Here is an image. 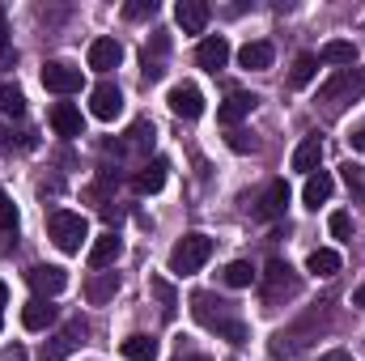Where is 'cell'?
<instances>
[{"instance_id": "obj_1", "label": "cell", "mask_w": 365, "mask_h": 361, "mask_svg": "<svg viewBox=\"0 0 365 361\" xmlns=\"http://www.w3.org/2000/svg\"><path fill=\"white\" fill-rule=\"evenodd\" d=\"M327 327H331V302H319V306L306 310L297 323H289L284 332H276L272 345H268V353H272V357H293L302 345L319 340V332H327Z\"/></svg>"}, {"instance_id": "obj_2", "label": "cell", "mask_w": 365, "mask_h": 361, "mask_svg": "<svg viewBox=\"0 0 365 361\" xmlns=\"http://www.w3.org/2000/svg\"><path fill=\"white\" fill-rule=\"evenodd\" d=\"M191 315H195L208 332L225 336L230 345H247V323H242V319L234 315V306L221 302L217 293H195V298H191Z\"/></svg>"}, {"instance_id": "obj_3", "label": "cell", "mask_w": 365, "mask_h": 361, "mask_svg": "<svg viewBox=\"0 0 365 361\" xmlns=\"http://www.w3.org/2000/svg\"><path fill=\"white\" fill-rule=\"evenodd\" d=\"M47 234H51V243H56L64 255H77L81 243L90 238V221H86L81 213H73V208H56V213L47 217Z\"/></svg>"}, {"instance_id": "obj_4", "label": "cell", "mask_w": 365, "mask_h": 361, "mask_svg": "<svg viewBox=\"0 0 365 361\" xmlns=\"http://www.w3.org/2000/svg\"><path fill=\"white\" fill-rule=\"evenodd\" d=\"M365 93V68H340L327 86H319V102L327 111H340L344 102H357Z\"/></svg>"}, {"instance_id": "obj_5", "label": "cell", "mask_w": 365, "mask_h": 361, "mask_svg": "<svg viewBox=\"0 0 365 361\" xmlns=\"http://www.w3.org/2000/svg\"><path fill=\"white\" fill-rule=\"evenodd\" d=\"M297 289H302V280H297V272L289 268L284 260H268V268H264V280H259V293H264V306H280V302H289V298H297Z\"/></svg>"}, {"instance_id": "obj_6", "label": "cell", "mask_w": 365, "mask_h": 361, "mask_svg": "<svg viewBox=\"0 0 365 361\" xmlns=\"http://www.w3.org/2000/svg\"><path fill=\"white\" fill-rule=\"evenodd\" d=\"M208 255H212V238L208 234H187L170 251V272L175 276H191V272H200L208 264Z\"/></svg>"}, {"instance_id": "obj_7", "label": "cell", "mask_w": 365, "mask_h": 361, "mask_svg": "<svg viewBox=\"0 0 365 361\" xmlns=\"http://www.w3.org/2000/svg\"><path fill=\"white\" fill-rule=\"evenodd\" d=\"M86 340V323L81 319H73V323H64L60 332H51L43 345H38V361H64L77 345Z\"/></svg>"}, {"instance_id": "obj_8", "label": "cell", "mask_w": 365, "mask_h": 361, "mask_svg": "<svg viewBox=\"0 0 365 361\" xmlns=\"http://www.w3.org/2000/svg\"><path fill=\"white\" fill-rule=\"evenodd\" d=\"M81 68H73V64H64V60H51V64H43V86L51 93H60V98H68V93L81 90Z\"/></svg>"}, {"instance_id": "obj_9", "label": "cell", "mask_w": 365, "mask_h": 361, "mask_svg": "<svg viewBox=\"0 0 365 361\" xmlns=\"http://www.w3.org/2000/svg\"><path fill=\"white\" fill-rule=\"evenodd\" d=\"M153 136H158V132H153V123H149V119H136V123L128 128V136H123V141H115L110 149H115L119 158H128V153H136V158H145V162H149V149H153Z\"/></svg>"}, {"instance_id": "obj_10", "label": "cell", "mask_w": 365, "mask_h": 361, "mask_svg": "<svg viewBox=\"0 0 365 361\" xmlns=\"http://www.w3.org/2000/svg\"><path fill=\"white\" fill-rule=\"evenodd\" d=\"M26 280H30V289L38 293V298H56V293H64V285H68V272L56 268V264H34V268L26 272Z\"/></svg>"}, {"instance_id": "obj_11", "label": "cell", "mask_w": 365, "mask_h": 361, "mask_svg": "<svg viewBox=\"0 0 365 361\" xmlns=\"http://www.w3.org/2000/svg\"><path fill=\"white\" fill-rule=\"evenodd\" d=\"M90 111H93V119L110 123V119L123 111V93H119V86H115V81H98L93 93H90Z\"/></svg>"}, {"instance_id": "obj_12", "label": "cell", "mask_w": 365, "mask_h": 361, "mask_svg": "<svg viewBox=\"0 0 365 361\" xmlns=\"http://www.w3.org/2000/svg\"><path fill=\"white\" fill-rule=\"evenodd\" d=\"M123 255V238L115 234V230H106V234H98L93 238V247H90V268L93 272H106L115 260Z\"/></svg>"}, {"instance_id": "obj_13", "label": "cell", "mask_w": 365, "mask_h": 361, "mask_svg": "<svg viewBox=\"0 0 365 361\" xmlns=\"http://www.w3.org/2000/svg\"><path fill=\"white\" fill-rule=\"evenodd\" d=\"M225 60H230V39H225V34H208V39L195 47V64L208 68V73L225 68Z\"/></svg>"}, {"instance_id": "obj_14", "label": "cell", "mask_w": 365, "mask_h": 361, "mask_svg": "<svg viewBox=\"0 0 365 361\" xmlns=\"http://www.w3.org/2000/svg\"><path fill=\"white\" fill-rule=\"evenodd\" d=\"M166 51H170V34H153V43L145 47V86H153V81H162V73H166Z\"/></svg>"}, {"instance_id": "obj_15", "label": "cell", "mask_w": 365, "mask_h": 361, "mask_svg": "<svg viewBox=\"0 0 365 361\" xmlns=\"http://www.w3.org/2000/svg\"><path fill=\"white\" fill-rule=\"evenodd\" d=\"M175 17H179L182 34H204V30H208V17H212V9H208L204 0H179Z\"/></svg>"}, {"instance_id": "obj_16", "label": "cell", "mask_w": 365, "mask_h": 361, "mask_svg": "<svg viewBox=\"0 0 365 361\" xmlns=\"http://www.w3.org/2000/svg\"><path fill=\"white\" fill-rule=\"evenodd\" d=\"M166 171H170V162H166V158H153V162H145V166L136 171L132 187H136L140 195H158V191L166 187Z\"/></svg>"}, {"instance_id": "obj_17", "label": "cell", "mask_w": 365, "mask_h": 361, "mask_svg": "<svg viewBox=\"0 0 365 361\" xmlns=\"http://www.w3.org/2000/svg\"><path fill=\"white\" fill-rule=\"evenodd\" d=\"M166 102H170V111H175L179 119H200V115H204V93L195 90V86H175Z\"/></svg>"}, {"instance_id": "obj_18", "label": "cell", "mask_w": 365, "mask_h": 361, "mask_svg": "<svg viewBox=\"0 0 365 361\" xmlns=\"http://www.w3.org/2000/svg\"><path fill=\"white\" fill-rule=\"evenodd\" d=\"M255 106H259V98H255V93H230V98L217 106V119H221L225 128H234V123H238V119H247Z\"/></svg>"}, {"instance_id": "obj_19", "label": "cell", "mask_w": 365, "mask_h": 361, "mask_svg": "<svg viewBox=\"0 0 365 361\" xmlns=\"http://www.w3.org/2000/svg\"><path fill=\"white\" fill-rule=\"evenodd\" d=\"M51 128H56L64 141H73V136H81V132H86L81 111H77L73 102H56V106H51Z\"/></svg>"}, {"instance_id": "obj_20", "label": "cell", "mask_w": 365, "mask_h": 361, "mask_svg": "<svg viewBox=\"0 0 365 361\" xmlns=\"http://www.w3.org/2000/svg\"><path fill=\"white\" fill-rule=\"evenodd\" d=\"M51 323H56V306L47 298H34V302L21 306V327L26 332H47Z\"/></svg>"}, {"instance_id": "obj_21", "label": "cell", "mask_w": 365, "mask_h": 361, "mask_svg": "<svg viewBox=\"0 0 365 361\" xmlns=\"http://www.w3.org/2000/svg\"><path fill=\"white\" fill-rule=\"evenodd\" d=\"M119 60H123V47L115 39H93L90 43V68L110 73V68H119Z\"/></svg>"}, {"instance_id": "obj_22", "label": "cell", "mask_w": 365, "mask_h": 361, "mask_svg": "<svg viewBox=\"0 0 365 361\" xmlns=\"http://www.w3.org/2000/svg\"><path fill=\"white\" fill-rule=\"evenodd\" d=\"M284 204H289V183L272 179V183H268V191L259 195V208H255V213H259L264 221H276V217L284 213Z\"/></svg>"}, {"instance_id": "obj_23", "label": "cell", "mask_w": 365, "mask_h": 361, "mask_svg": "<svg viewBox=\"0 0 365 361\" xmlns=\"http://www.w3.org/2000/svg\"><path fill=\"white\" fill-rule=\"evenodd\" d=\"M319 64H336V68H353L357 64V47L349 39H331L319 47Z\"/></svg>"}, {"instance_id": "obj_24", "label": "cell", "mask_w": 365, "mask_h": 361, "mask_svg": "<svg viewBox=\"0 0 365 361\" xmlns=\"http://www.w3.org/2000/svg\"><path fill=\"white\" fill-rule=\"evenodd\" d=\"M331 187H336V179H331L327 171H314V175H306V187H302V200H306V208H319V204H327V200H331Z\"/></svg>"}, {"instance_id": "obj_25", "label": "cell", "mask_w": 365, "mask_h": 361, "mask_svg": "<svg viewBox=\"0 0 365 361\" xmlns=\"http://www.w3.org/2000/svg\"><path fill=\"white\" fill-rule=\"evenodd\" d=\"M319 162H323V141H319V136H306V141L293 149V171L314 175V171H319Z\"/></svg>"}, {"instance_id": "obj_26", "label": "cell", "mask_w": 365, "mask_h": 361, "mask_svg": "<svg viewBox=\"0 0 365 361\" xmlns=\"http://www.w3.org/2000/svg\"><path fill=\"white\" fill-rule=\"evenodd\" d=\"M272 43H264V39H255V43H247L242 51H238V64L242 68H251V73H264V68H272Z\"/></svg>"}, {"instance_id": "obj_27", "label": "cell", "mask_w": 365, "mask_h": 361, "mask_svg": "<svg viewBox=\"0 0 365 361\" xmlns=\"http://www.w3.org/2000/svg\"><path fill=\"white\" fill-rule=\"evenodd\" d=\"M119 293V272H93L90 285H86V298H90L93 306H102V302H110Z\"/></svg>"}, {"instance_id": "obj_28", "label": "cell", "mask_w": 365, "mask_h": 361, "mask_svg": "<svg viewBox=\"0 0 365 361\" xmlns=\"http://www.w3.org/2000/svg\"><path fill=\"white\" fill-rule=\"evenodd\" d=\"M0 115H13V119L26 115V93H21V86L0 81Z\"/></svg>"}, {"instance_id": "obj_29", "label": "cell", "mask_w": 365, "mask_h": 361, "mask_svg": "<svg viewBox=\"0 0 365 361\" xmlns=\"http://www.w3.org/2000/svg\"><path fill=\"white\" fill-rule=\"evenodd\" d=\"M123 357L128 361H158V340L153 336H128L123 340Z\"/></svg>"}, {"instance_id": "obj_30", "label": "cell", "mask_w": 365, "mask_h": 361, "mask_svg": "<svg viewBox=\"0 0 365 361\" xmlns=\"http://www.w3.org/2000/svg\"><path fill=\"white\" fill-rule=\"evenodd\" d=\"M314 73H319V56H314V51H302V56L293 60V73H289V81L302 90V86H310V81H314Z\"/></svg>"}, {"instance_id": "obj_31", "label": "cell", "mask_w": 365, "mask_h": 361, "mask_svg": "<svg viewBox=\"0 0 365 361\" xmlns=\"http://www.w3.org/2000/svg\"><path fill=\"white\" fill-rule=\"evenodd\" d=\"M306 268L314 272V276H336V272H340V255H336L331 247H319V251H310Z\"/></svg>"}, {"instance_id": "obj_32", "label": "cell", "mask_w": 365, "mask_h": 361, "mask_svg": "<svg viewBox=\"0 0 365 361\" xmlns=\"http://www.w3.org/2000/svg\"><path fill=\"white\" fill-rule=\"evenodd\" d=\"M255 280H259V272L251 268L247 260H234V264L225 268V285H230V289H251Z\"/></svg>"}, {"instance_id": "obj_33", "label": "cell", "mask_w": 365, "mask_h": 361, "mask_svg": "<svg viewBox=\"0 0 365 361\" xmlns=\"http://www.w3.org/2000/svg\"><path fill=\"white\" fill-rule=\"evenodd\" d=\"M149 285H153V293L162 298V315H166V319H175V306H179V298H175V289H170V280H166V276H153Z\"/></svg>"}, {"instance_id": "obj_34", "label": "cell", "mask_w": 365, "mask_h": 361, "mask_svg": "<svg viewBox=\"0 0 365 361\" xmlns=\"http://www.w3.org/2000/svg\"><path fill=\"white\" fill-rule=\"evenodd\" d=\"M153 13H158V0H132V4H123V17L128 21H145Z\"/></svg>"}, {"instance_id": "obj_35", "label": "cell", "mask_w": 365, "mask_h": 361, "mask_svg": "<svg viewBox=\"0 0 365 361\" xmlns=\"http://www.w3.org/2000/svg\"><path fill=\"white\" fill-rule=\"evenodd\" d=\"M0 230L4 234H13L17 230V208H13V200H9V191L0 187Z\"/></svg>"}, {"instance_id": "obj_36", "label": "cell", "mask_w": 365, "mask_h": 361, "mask_svg": "<svg viewBox=\"0 0 365 361\" xmlns=\"http://www.w3.org/2000/svg\"><path fill=\"white\" fill-rule=\"evenodd\" d=\"M225 145H230L234 153H255V149H259V141H255V136H247V132H238V128L225 136Z\"/></svg>"}, {"instance_id": "obj_37", "label": "cell", "mask_w": 365, "mask_h": 361, "mask_svg": "<svg viewBox=\"0 0 365 361\" xmlns=\"http://www.w3.org/2000/svg\"><path fill=\"white\" fill-rule=\"evenodd\" d=\"M340 171H344V183H349V191L365 200V175H361V166H353V162H349V166H340Z\"/></svg>"}, {"instance_id": "obj_38", "label": "cell", "mask_w": 365, "mask_h": 361, "mask_svg": "<svg viewBox=\"0 0 365 361\" xmlns=\"http://www.w3.org/2000/svg\"><path fill=\"white\" fill-rule=\"evenodd\" d=\"M327 225H331V234H336V238H349V234H353V217H349V213H331V217H327Z\"/></svg>"}, {"instance_id": "obj_39", "label": "cell", "mask_w": 365, "mask_h": 361, "mask_svg": "<svg viewBox=\"0 0 365 361\" xmlns=\"http://www.w3.org/2000/svg\"><path fill=\"white\" fill-rule=\"evenodd\" d=\"M319 361H353L349 349H327V353H319Z\"/></svg>"}, {"instance_id": "obj_40", "label": "cell", "mask_w": 365, "mask_h": 361, "mask_svg": "<svg viewBox=\"0 0 365 361\" xmlns=\"http://www.w3.org/2000/svg\"><path fill=\"white\" fill-rule=\"evenodd\" d=\"M17 64V51L13 47H0V68H13Z\"/></svg>"}, {"instance_id": "obj_41", "label": "cell", "mask_w": 365, "mask_h": 361, "mask_svg": "<svg viewBox=\"0 0 365 361\" xmlns=\"http://www.w3.org/2000/svg\"><path fill=\"white\" fill-rule=\"evenodd\" d=\"M9 149H13V132L0 123V153H9Z\"/></svg>"}, {"instance_id": "obj_42", "label": "cell", "mask_w": 365, "mask_h": 361, "mask_svg": "<svg viewBox=\"0 0 365 361\" xmlns=\"http://www.w3.org/2000/svg\"><path fill=\"white\" fill-rule=\"evenodd\" d=\"M0 47H9V21H4V4H0Z\"/></svg>"}, {"instance_id": "obj_43", "label": "cell", "mask_w": 365, "mask_h": 361, "mask_svg": "<svg viewBox=\"0 0 365 361\" xmlns=\"http://www.w3.org/2000/svg\"><path fill=\"white\" fill-rule=\"evenodd\" d=\"M0 306H9V285L0 280Z\"/></svg>"}, {"instance_id": "obj_44", "label": "cell", "mask_w": 365, "mask_h": 361, "mask_svg": "<svg viewBox=\"0 0 365 361\" xmlns=\"http://www.w3.org/2000/svg\"><path fill=\"white\" fill-rule=\"evenodd\" d=\"M357 306L365 310V289H357Z\"/></svg>"}]
</instances>
